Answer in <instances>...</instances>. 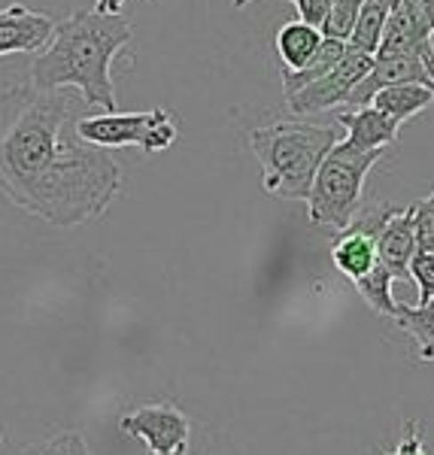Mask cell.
<instances>
[{
    "instance_id": "1",
    "label": "cell",
    "mask_w": 434,
    "mask_h": 455,
    "mask_svg": "<svg viewBox=\"0 0 434 455\" xmlns=\"http://www.w3.org/2000/svg\"><path fill=\"white\" fill-rule=\"evenodd\" d=\"M83 116L85 100L73 88L21 83L0 92V195L16 210L76 228L113 207L122 171L107 149L79 137Z\"/></svg>"
},
{
    "instance_id": "2",
    "label": "cell",
    "mask_w": 434,
    "mask_h": 455,
    "mask_svg": "<svg viewBox=\"0 0 434 455\" xmlns=\"http://www.w3.org/2000/svg\"><path fill=\"white\" fill-rule=\"evenodd\" d=\"M131 19L104 16L98 10H79L55 21V34L31 64V85L52 92L73 88L85 107L116 113L113 58L131 43Z\"/></svg>"
},
{
    "instance_id": "3",
    "label": "cell",
    "mask_w": 434,
    "mask_h": 455,
    "mask_svg": "<svg viewBox=\"0 0 434 455\" xmlns=\"http://www.w3.org/2000/svg\"><path fill=\"white\" fill-rule=\"evenodd\" d=\"M337 140V128L304 119H279L249 131V149L264 171V192L279 201L307 204L322 158Z\"/></svg>"
},
{
    "instance_id": "4",
    "label": "cell",
    "mask_w": 434,
    "mask_h": 455,
    "mask_svg": "<svg viewBox=\"0 0 434 455\" xmlns=\"http://www.w3.org/2000/svg\"><path fill=\"white\" fill-rule=\"evenodd\" d=\"M386 156L382 149H358L347 140H337L322 158L319 173L307 197V216L322 228H347L356 210L365 204V180L371 167Z\"/></svg>"
},
{
    "instance_id": "5",
    "label": "cell",
    "mask_w": 434,
    "mask_h": 455,
    "mask_svg": "<svg viewBox=\"0 0 434 455\" xmlns=\"http://www.w3.org/2000/svg\"><path fill=\"white\" fill-rule=\"evenodd\" d=\"M76 131L85 143L98 149H113V146H140L146 156L171 149L180 137L176 119L167 109H152V113H94L83 116L76 122Z\"/></svg>"
},
{
    "instance_id": "6",
    "label": "cell",
    "mask_w": 434,
    "mask_h": 455,
    "mask_svg": "<svg viewBox=\"0 0 434 455\" xmlns=\"http://www.w3.org/2000/svg\"><path fill=\"white\" fill-rule=\"evenodd\" d=\"M119 431L125 437L143 440L146 450L161 455H186L191 440L189 416L167 401L140 403L137 410L119 419Z\"/></svg>"
},
{
    "instance_id": "7",
    "label": "cell",
    "mask_w": 434,
    "mask_h": 455,
    "mask_svg": "<svg viewBox=\"0 0 434 455\" xmlns=\"http://www.w3.org/2000/svg\"><path fill=\"white\" fill-rule=\"evenodd\" d=\"M371 68H374L371 55L347 49V55H343L326 76L316 79L313 85H307L304 92L285 98V104H289V109L295 116H316V113H326V109H341V107H347L350 94L356 92V85L371 73Z\"/></svg>"
},
{
    "instance_id": "8",
    "label": "cell",
    "mask_w": 434,
    "mask_h": 455,
    "mask_svg": "<svg viewBox=\"0 0 434 455\" xmlns=\"http://www.w3.org/2000/svg\"><path fill=\"white\" fill-rule=\"evenodd\" d=\"M377 55L416 58V61H422L425 68L434 73L431 28H429V21H425L422 10H419V0H401L398 6H392Z\"/></svg>"
},
{
    "instance_id": "9",
    "label": "cell",
    "mask_w": 434,
    "mask_h": 455,
    "mask_svg": "<svg viewBox=\"0 0 434 455\" xmlns=\"http://www.w3.org/2000/svg\"><path fill=\"white\" fill-rule=\"evenodd\" d=\"M389 85H425L434 92V73L425 68L416 58H404V55H374V68L371 73L356 85V92L350 94L347 109L367 107L371 98L377 92Z\"/></svg>"
},
{
    "instance_id": "10",
    "label": "cell",
    "mask_w": 434,
    "mask_h": 455,
    "mask_svg": "<svg viewBox=\"0 0 434 455\" xmlns=\"http://www.w3.org/2000/svg\"><path fill=\"white\" fill-rule=\"evenodd\" d=\"M55 34V19L21 4L0 6V58L40 52Z\"/></svg>"
},
{
    "instance_id": "11",
    "label": "cell",
    "mask_w": 434,
    "mask_h": 455,
    "mask_svg": "<svg viewBox=\"0 0 434 455\" xmlns=\"http://www.w3.org/2000/svg\"><path fill=\"white\" fill-rule=\"evenodd\" d=\"M416 255V231H414V207L398 210L386 222L377 237V264L389 270L392 280L410 283V261Z\"/></svg>"
},
{
    "instance_id": "12",
    "label": "cell",
    "mask_w": 434,
    "mask_h": 455,
    "mask_svg": "<svg viewBox=\"0 0 434 455\" xmlns=\"http://www.w3.org/2000/svg\"><path fill=\"white\" fill-rule=\"evenodd\" d=\"M334 119L347 128V137H343V140L358 146V149H382L386 152L389 146L398 140V124H395L392 119H386V116H382L380 109H374L371 104L358 107V109L341 107Z\"/></svg>"
},
{
    "instance_id": "13",
    "label": "cell",
    "mask_w": 434,
    "mask_h": 455,
    "mask_svg": "<svg viewBox=\"0 0 434 455\" xmlns=\"http://www.w3.org/2000/svg\"><path fill=\"white\" fill-rule=\"evenodd\" d=\"M331 261L343 276H350L352 283L362 280L367 270L377 264V237L362 234L356 228H343L337 234L334 246H331Z\"/></svg>"
},
{
    "instance_id": "14",
    "label": "cell",
    "mask_w": 434,
    "mask_h": 455,
    "mask_svg": "<svg viewBox=\"0 0 434 455\" xmlns=\"http://www.w3.org/2000/svg\"><path fill=\"white\" fill-rule=\"evenodd\" d=\"M434 104V92L425 85H389L377 92L371 98V107L380 109L386 119H392L395 124L414 119L422 109H429Z\"/></svg>"
},
{
    "instance_id": "15",
    "label": "cell",
    "mask_w": 434,
    "mask_h": 455,
    "mask_svg": "<svg viewBox=\"0 0 434 455\" xmlns=\"http://www.w3.org/2000/svg\"><path fill=\"white\" fill-rule=\"evenodd\" d=\"M322 34L304 21H285L277 31V55L283 70H301L310 58L319 52Z\"/></svg>"
},
{
    "instance_id": "16",
    "label": "cell",
    "mask_w": 434,
    "mask_h": 455,
    "mask_svg": "<svg viewBox=\"0 0 434 455\" xmlns=\"http://www.w3.org/2000/svg\"><path fill=\"white\" fill-rule=\"evenodd\" d=\"M343 55H347V43H343V40H328V36H322L319 52H316L310 61L304 64V68H301V70H279V79H283L285 98H292V94L304 92L307 85H313L316 79H322L331 68H334L337 61H341Z\"/></svg>"
},
{
    "instance_id": "17",
    "label": "cell",
    "mask_w": 434,
    "mask_h": 455,
    "mask_svg": "<svg viewBox=\"0 0 434 455\" xmlns=\"http://www.w3.org/2000/svg\"><path fill=\"white\" fill-rule=\"evenodd\" d=\"M389 4L386 0H365L362 12H358L356 25H352V34L347 36V49L362 55H377L380 43H382V31H386L389 21Z\"/></svg>"
},
{
    "instance_id": "18",
    "label": "cell",
    "mask_w": 434,
    "mask_h": 455,
    "mask_svg": "<svg viewBox=\"0 0 434 455\" xmlns=\"http://www.w3.org/2000/svg\"><path fill=\"white\" fill-rule=\"evenodd\" d=\"M395 322H398L401 331H407L416 340L419 362H434V304H425V307L401 304Z\"/></svg>"
},
{
    "instance_id": "19",
    "label": "cell",
    "mask_w": 434,
    "mask_h": 455,
    "mask_svg": "<svg viewBox=\"0 0 434 455\" xmlns=\"http://www.w3.org/2000/svg\"><path fill=\"white\" fill-rule=\"evenodd\" d=\"M392 276H389V270L386 267H380V264H374L371 270L362 276V280H356V289H358V295H362V300L367 307H371L374 313H380V315H398L401 310V304L395 300L392 295Z\"/></svg>"
},
{
    "instance_id": "20",
    "label": "cell",
    "mask_w": 434,
    "mask_h": 455,
    "mask_svg": "<svg viewBox=\"0 0 434 455\" xmlns=\"http://www.w3.org/2000/svg\"><path fill=\"white\" fill-rule=\"evenodd\" d=\"M19 455H92V450L79 431H58L52 437L28 443Z\"/></svg>"
},
{
    "instance_id": "21",
    "label": "cell",
    "mask_w": 434,
    "mask_h": 455,
    "mask_svg": "<svg viewBox=\"0 0 434 455\" xmlns=\"http://www.w3.org/2000/svg\"><path fill=\"white\" fill-rule=\"evenodd\" d=\"M365 0H331V16L322 28V36L328 40H343L352 34V25H356L358 12H362Z\"/></svg>"
},
{
    "instance_id": "22",
    "label": "cell",
    "mask_w": 434,
    "mask_h": 455,
    "mask_svg": "<svg viewBox=\"0 0 434 455\" xmlns=\"http://www.w3.org/2000/svg\"><path fill=\"white\" fill-rule=\"evenodd\" d=\"M416 252H434V188L425 201L414 204Z\"/></svg>"
},
{
    "instance_id": "23",
    "label": "cell",
    "mask_w": 434,
    "mask_h": 455,
    "mask_svg": "<svg viewBox=\"0 0 434 455\" xmlns=\"http://www.w3.org/2000/svg\"><path fill=\"white\" fill-rule=\"evenodd\" d=\"M410 283L419 285V304H434V252H416L410 261Z\"/></svg>"
},
{
    "instance_id": "24",
    "label": "cell",
    "mask_w": 434,
    "mask_h": 455,
    "mask_svg": "<svg viewBox=\"0 0 434 455\" xmlns=\"http://www.w3.org/2000/svg\"><path fill=\"white\" fill-rule=\"evenodd\" d=\"M292 4L298 10V21H304V25H310L322 34V28H326L331 16V0H292Z\"/></svg>"
},
{
    "instance_id": "25",
    "label": "cell",
    "mask_w": 434,
    "mask_h": 455,
    "mask_svg": "<svg viewBox=\"0 0 434 455\" xmlns=\"http://www.w3.org/2000/svg\"><path fill=\"white\" fill-rule=\"evenodd\" d=\"M386 455H431L429 450H425L422 425H419V422H404V435L398 437V443H395Z\"/></svg>"
},
{
    "instance_id": "26",
    "label": "cell",
    "mask_w": 434,
    "mask_h": 455,
    "mask_svg": "<svg viewBox=\"0 0 434 455\" xmlns=\"http://www.w3.org/2000/svg\"><path fill=\"white\" fill-rule=\"evenodd\" d=\"M122 4H125V0H98V6H94V10L104 12V16H119Z\"/></svg>"
},
{
    "instance_id": "27",
    "label": "cell",
    "mask_w": 434,
    "mask_h": 455,
    "mask_svg": "<svg viewBox=\"0 0 434 455\" xmlns=\"http://www.w3.org/2000/svg\"><path fill=\"white\" fill-rule=\"evenodd\" d=\"M419 10H422L425 21H429L431 34H434V0H419Z\"/></svg>"
},
{
    "instance_id": "28",
    "label": "cell",
    "mask_w": 434,
    "mask_h": 455,
    "mask_svg": "<svg viewBox=\"0 0 434 455\" xmlns=\"http://www.w3.org/2000/svg\"><path fill=\"white\" fill-rule=\"evenodd\" d=\"M386 4H389V10H392V6H398V4H401V0H386Z\"/></svg>"
},
{
    "instance_id": "29",
    "label": "cell",
    "mask_w": 434,
    "mask_h": 455,
    "mask_svg": "<svg viewBox=\"0 0 434 455\" xmlns=\"http://www.w3.org/2000/svg\"><path fill=\"white\" fill-rule=\"evenodd\" d=\"M249 4V0H234V6H246Z\"/></svg>"
},
{
    "instance_id": "30",
    "label": "cell",
    "mask_w": 434,
    "mask_h": 455,
    "mask_svg": "<svg viewBox=\"0 0 434 455\" xmlns=\"http://www.w3.org/2000/svg\"><path fill=\"white\" fill-rule=\"evenodd\" d=\"M4 443H6V437H4V431H0V450H4Z\"/></svg>"
},
{
    "instance_id": "31",
    "label": "cell",
    "mask_w": 434,
    "mask_h": 455,
    "mask_svg": "<svg viewBox=\"0 0 434 455\" xmlns=\"http://www.w3.org/2000/svg\"><path fill=\"white\" fill-rule=\"evenodd\" d=\"M146 455H161V452H146Z\"/></svg>"
}]
</instances>
